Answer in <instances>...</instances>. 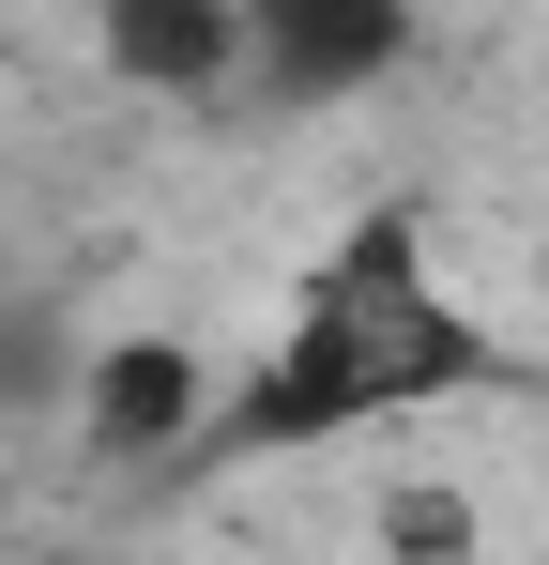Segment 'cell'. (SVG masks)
I'll list each match as a JSON object with an SVG mask.
<instances>
[{"mask_svg": "<svg viewBox=\"0 0 549 565\" xmlns=\"http://www.w3.org/2000/svg\"><path fill=\"white\" fill-rule=\"evenodd\" d=\"M198 428H214V367L183 352V337H107L77 352V444L92 459H198Z\"/></svg>", "mask_w": 549, "mask_h": 565, "instance_id": "cell-3", "label": "cell"}, {"mask_svg": "<svg viewBox=\"0 0 549 565\" xmlns=\"http://www.w3.org/2000/svg\"><path fill=\"white\" fill-rule=\"evenodd\" d=\"M458 367H473V337L428 290V260L412 245H352L290 306V337L245 367V397H214L198 444H336V428H366V413H397V397H428Z\"/></svg>", "mask_w": 549, "mask_h": 565, "instance_id": "cell-1", "label": "cell"}, {"mask_svg": "<svg viewBox=\"0 0 549 565\" xmlns=\"http://www.w3.org/2000/svg\"><path fill=\"white\" fill-rule=\"evenodd\" d=\"M92 46H107V77H138L153 107H214L245 77V15L229 0H92Z\"/></svg>", "mask_w": 549, "mask_h": 565, "instance_id": "cell-4", "label": "cell"}, {"mask_svg": "<svg viewBox=\"0 0 549 565\" xmlns=\"http://www.w3.org/2000/svg\"><path fill=\"white\" fill-rule=\"evenodd\" d=\"M245 15V77L274 107H352L412 62V0H229Z\"/></svg>", "mask_w": 549, "mask_h": 565, "instance_id": "cell-2", "label": "cell"}]
</instances>
